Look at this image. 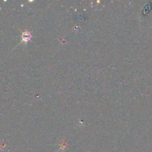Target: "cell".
Listing matches in <instances>:
<instances>
[{"mask_svg":"<svg viewBox=\"0 0 152 152\" xmlns=\"http://www.w3.org/2000/svg\"><path fill=\"white\" fill-rule=\"evenodd\" d=\"M22 41L24 42H27L30 40L31 37V35L29 31H26L22 34Z\"/></svg>","mask_w":152,"mask_h":152,"instance_id":"1","label":"cell"}]
</instances>
